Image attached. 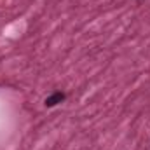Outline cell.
Segmentation results:
<instances>
[{
	"label": "cell",
	"mask_w": 150,
	"mask_h": 150,
	"mask_svg": "<svg viewBox=\"0 0 150 150\" xmlns=\"http://www.w3.org/2000/svg\"><path fill=\"white\" fill-rule=\"evenodd\" d=\"M63 98H65V96H63L61 93H56L54 96H51V98L45 100V105H47V107H52V105H56V101H61Z\"/></svg>",
	"instance_id": "6da1fadb"
}]
</instances>
